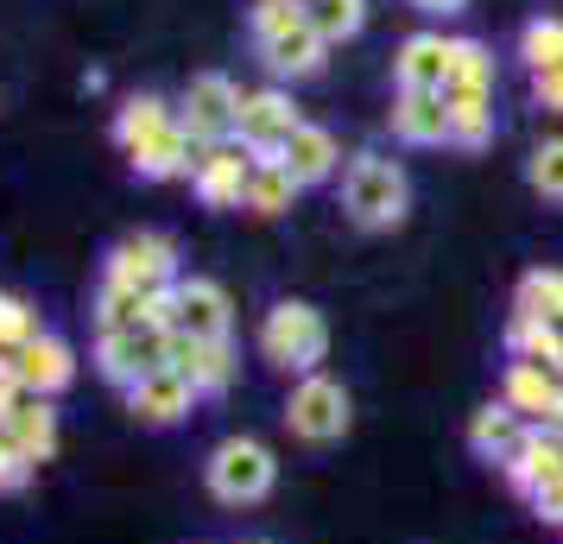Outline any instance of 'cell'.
Masks as SVG:
<instances>
[{
    "label": "cell",
    "mask_w": 563,
    "mask_h": 544,
    "mask_svg": "<svg viewBox=\"0 0 563 544\" xmlns=\"http://www.w3.org/2000/svg\"><path fill=\"white\" fill-rule=\"evenodd\" d=\"M342 215L367 234H386L399 229L411 215V178L399 158L386 153H355L342 165Z\"/></svg>",
    "instance_id": "1"
},
{
    "label": "cell",
    "mask_w": 563,
    "mask_h": 544,
    "mask_svg": "<svg viewBox=\"0 0 563 544\" xmlns=\"http://www.w3.org/2000/svg\"><path fill=\"white\" fill-rule=\"evenodd\" d=\"M323 355H330V323L317 304L305 298H279L273 311L260 317V362L279 367V374H323Z\"/></svg>",
    "instance_id": "2"
},
{
    "label": "cell",
    "mask_w": 563,
    "mask_h": 544,
    "mask_svg": "<svg viewBox=\"0 0 563 544\" xmlns=\"http://www.w3.org/2000/svg\"><path fill=\"white\" fill-rule=\"evenodd\" d=\"M273 481H279V463L260 437H222L203 463V488L222 507H260L273 493Z\"/></svg>",
    "instance_id": "3"
},
{
    "label": "cell",
    "mask_w": 563,
    "mask_h": 544,
    "mask_svg": "<svg viewBox=\"0 0 563 544\" xmlns=\"http://www.w3.org/2000/svg\"><path fill=\"white\" fill-rule=\"evenodd\" d=\"M102 279H114V286L140 291V298H153V291H172V286L184 279V273H178V241H172V234H158V229L121 234V241L108 247Z\"/></svg>",
    "instance_id": "4"
},
{
    "label": "cell",
    "mask_w": 563,
    "mask_h": 544,
    "mask_svg": "<svg viewBox=\"0 0 563 544\" xmlns=\"http://www.w3.org/2000/svg\"><path fill=\"white\" fill-rule=\"evenodd\" d=\"M349 424H355V399L330 374H305L291 387V399H285V431L298 443H342Z\"/></svg>",
    "instance_id": "5"
},
{
    "label": "cell",
    "mask_w": 563,
    "mask_h": 544,
    "mask_svg": "<svg viewBox=\"0 0 563 544\" xmlns=\"http://www.w3.org/2000/svg\"><path fill=\"white\" fill-rule=\"evenodd\" d=\"M165 336L172 330H153V323H128V330H102L96 336V374L108 387H140L153 367H165Z\"/></svg>",
    "instance_id": "6"
},
{
    "label": "cell",
    "mask_w": 563,
    "mask_h": 544,
    "mask_svg": "<svg viewBox=\"0 0 563 544\" xmlns=\"http://www.w3.org/2000/svg\"><path fill=\"white\" fill-rule=\"evenodd\" d=\"M298 121H305V114L291 108V96H285L279 82H266V89H241V108H234V140H241L254 158H273L285 140H291Z\"/></svg>",
    "instance_id": "7"
},
{
    "label": "cell",
    "mask_w": 563,
    "mask_h": 544,
    "mask_svg": "<svg viewBox=\"0 0 563 544\" xmlns=\"http://www.w3.org/2000/svg\"><path fill=\"white\" fill-rule=\"evenodd\" d=\"M234 108H241V89L222 70H203V77H190V89H184L178 127L197 146H216V140H234Z\"/></svg>",
    "instance_id": "8"
},
{
    "label": "cell",
    "mask_w": 563,
    "mask_h": 544,
    "mask_svg": "<svg viewBox=\"0 0 563 544\" xmlns=\"http://www.w3.org/2000/svg\"><path fill=\"white\" fill-rule=\"evenodd\" d=\"M172 330L190 342H229L234 336V304L216 279H178L172 286Z\"/></svg>",
    "instance_id": "9"
},
{
    "label": "cell",
    "mask_w": 563,
    "mask_h": 544,
    "mask_svg": "<svg viewBox=\"0 0 563 544\" xmlns=\"http://www.w3.org/2000/svg\"><path fill=\"white\" fill-rule=\"evenodd\" d=\"M247 171H254V153L241 140H216L197 153V171H190V190L203 209H241L247 197Z\"/></svg>",
    "instance_id": "10"
},
{
    "label": "cell",
    "mask_w": 563,
    "mask_h": 544,
    "mask_svg": "<svg viewBox=\"0 0 563 544\" xmlns=\"http://www.w3.org/2000/svg\"><path fill=\"white\" fill-rule=\"evenodd\" d=\"M197 399H203V392H197L190 374H178V367H153L140 387H128V412L140 418V424H153V431H172V424L190 418Z\"/></svg>",
    "instance_id": "11"
},
{
    "label": "cell",
    "mask_w": 563,
    "mask_h": 544,
    "mask_svg": "<svg viewBox=\"0 0 563 544\" xmlns=\"http://www.w3.org/2000/svg\"><path fill=\"white\" fill-rule=\"evenodd\" d=\"M7 362L20 374V387L38 392V399H57V392L77 380V355H70V342L52 336V330H38V336H32L26 348H13Z\"/></svg>",
    "instance_id": "12"
},
{
    "label": "cell",
    "mask_w": 563,
    "mask_h": 544,
    "mask_svg": "<svg viewBox=\"0 0 563 544\" xmlns=\"http://www.w3.org/2000/svg\"><path fill=\"white\" fill-rule=\"evenodd\" d=\"M500 475H507L512 493H526V500H532L544 481H558V475H563V431H538V424H526V437L507 449Z\"/></svg>",
    "instance_id": "13"
},
{
    "label": "cell",
    "mask_w": 563,
    "mask_h": 544,
    "mask_svg": "<svg viewBox=\"0 0 563 544\" xmlns=\"http://www.w3.org/2000/svg\"><path fill=\"white\" fill-rule=\"evenodd\" d=\"M386 127L406 146H450V102L437 89H399L386 108Z\"/></svg>",
    "instance_id": "14"
},
{
    "label": "cell",
    "mask_w": 563,
    "mask_h": 544,
    "mask_svg": "<svg viewBox=\"0 0 563 544\" xmlns=\"http://www.w3.org/2000/svg\"><path fill=\"white\" fill-rule=\"evenodd\" d=\"M273 158L291 171V184H298V190H310V184H330L335 171H342V146H335V133L317 127V121H298V127H291V140H285Z\"/></svg>",
    "instance_id": "15"
},
{
    "label": "cell",
    "mask_w": 563,
    "mask_h": 544,
    "mask_svg": "<svg viewBox=\"0 0 563 544\" xmlns=\"http://www.w3.org/2000/svg\"><path fill=\"white\" fill-rule=\"evenodd\" d=\"M254 52L273 82H310V77H323V64H330V45L310 32V20L279 32V38H266V45H254Z\"/></svg>",
    "instance_id": "16"
},
{
    "label": "cell",
    "mask_w": 563,
    "mask_h": 544,
    "mask_svg": "<svg viewBox=\"0 0 563 544\" xmlns=\"http://www.w3.org/2000/svg\"><path fill=\"white\" fill-rule=\"evenodd\" d=\"M0 431L13 437V449H20L32 468L57 456V412H52V399H38V392H20L13 412L0 418Z\"/></svg>",
    "instance_id": "17"
},
{
    "label": "cell",
    "mask_w": 563,
    "mask_h": 544,
    "mask_svg": "<svg viewBox=\"0 0 563 544\" xmlns=\"http://www.w3.org/2000/svg\"><path fill=\"white\" fill-rule=\"evenodd\" d=\"M393 82L399 89H437L443 96V82H450V38L443 32H411V38H399Z\"/></svg>",
    "instance_id": "18"
},
{
    "label": "cell",
    "mask_w": 563,
    "mask_h": 544,
    "mask_svg": "<svg viewBox=\"0 0 563 544\" xmlns=\"http://www.w3.org/2000/svg\"><path fill=\"white\" fill-rule=\"evenodd\" d=\"M197 153H203V146H197V140L178 127V121H172V127L153 133L140 153H128V165H133V178L172 184V178H190V171H197Z\"/></svg>",
    "instance_id": "19"
},
{
    "label": "cell",
    "mask_w": 563,
    "mask_h": 544,
    "mask_svg": "<svg viewBox=\"0 0 563 544\" xmlns=\"http://www.w3.org/2000/svg\"><path fill=\"white\" fill-rule=\"evenodd\" d=\"M558 392H563V380L551 374V367H538V362H507V374H500V399H507L526 424H538V418L551 412Z\"/></svg>",
    "instance_id": "20"
},
{
    "label": "cell",
    "mask_w": 563,
    "mask_h": 544,
    "mask_svg": "<svg viewBox=\"0 0 563 544\" xmlns=\"http://www.w3.org/2000/svg\"><path fill=\"white\" fill-rule=\"evenodd\" d=\"M172 121H178V108L165 102V96H153V89H146V96H128L121 114H114V146H121V153H140V146H146L153 133H165Z\"/></svg>",
    "instance_id": "21"
},
{
    "label": "cell",
    "mask_w": 563,
    "mask_h": 544,
    "mask_svg": "<svg viewBox=\"0 0 563 544\" xmlns=\"http://www.w3.org/2000/svg\"><path fill=\"white\" fill-rule=\"evenodd\" d=\"M526 437V418L512 412L507 399H494V406H482V412L468 418V449L482 456V463H507V449Z\"/></svg>",
    "instance_id": "22"
},
{
    "label": "cell",
    "mask_w": 563,
    "mask_h": 544,
    "mask_svg": "<svg viewBox=\"0 0 563 544\" xmlns=\"http://www.w3.org/2000/svg\"><path fill=\"white\" fill-rule=\"evenodd\" d=\"M291 203H298V184H291V171H285L279 158H254L241 209H247V215H260V222H273V215H285Z\"/></svg>",
    "instance_id": "23"
},
{
    "label": "cell",
    "mask_w": 563,
    "mask_h": 544,
    "mask_svg": "<svg viewBox=\"0 0 563 544\" xmlns=\"http://www.w3.org/2000/svg\"><path fill=\"white\" fill-rule=\"evenodd\" d=\"M443 96H494V52L482 38H450V82Z\"/></svg>",
    "instance_id": "24"
},
{
    "label": "cell",
    "mask_w": 563,
    "mask_h": 544,
    "mask_svg": "<svg viewBox=\"0 0 563 544\" xmlns=\"http://www.w3.org/2000/svg\"><path fill=\"white\" fill-rule=\"evenodd\" d=\"M450 102V146L482 153L494 140V96H443Z\"/></svg>",
    "instance_id": "25"
},
{
    "label": "cell",
    "mask_w": 563,
    "mask_h": 544,
    "mask_svg": "<svg viewBox=\"0 0 563 544\" xmlns=\"http://www.w3.org/2000/svg\"><path fill=\"white\" fill-rule=\"evenodd\" d=\"M305 20L323 45H349L367 26V0H305Z\"/></svg>",
    "instance_id": "26"
},
{
    "label": "cell",
    "mask_w": 563,
    "mask_h": 544,
    "mask_svg": "<svg viewBox=\"0 0 563 544\" xmlns=\"http://www.w3.org/2000/svg\"><path fill=\"white\" fill-rule=\"evenodd\" d=\"M512 311L519 317H544V323H558L563 330V273H551V266L526 273L519 291H512Z\"/></svg>",
    "instance_id": "27"
},
{
    "label": "cell",
    "mask_w": 563,
    "mask_h": 544,
    "mask_svg": "<svg viewBox=\"0 0 563 544\" xmlns=\"http://www.w3.org/2000/svg\"><path fill=\"white\" fill-rule=\"evenodd\" d=\"M519 64L532 70V77H544V70H558L563 64V20H526L519 26Z\"/></svg>",
    "instance_id": "28"
},
{
    "label": "cell",
    "mask_w": 563,
    "mask_h": 544,
    "mask_svg": "<svg viewBox=\"0 0 563 544\" xmlns=\"http://www.w3.org/2000/svg\"><path fill=\"white\" fill-rule=\"evenodd\" d=\"M526 184H532L544 203H563V133L532 146V158H526Z\"/></svg>",
    "instance_id": "29"
},
{
    "label": "cell",
    "mask_w": 563,
    "mask_h": 544,
    "mask_svg": "<svg viewBox=\"0 0 563 544\" xmlns=\"http://www.w3.org/2000/svg\"><path fill=\"white\" fill-rule=\"evenodd\" d=\"M38 330H45V323H38V311H32V298H20V291H0V355L26 348Z\"/></svg>",
    "instance_id": "30"
},
{
    "label": "cell",
    "mask_w": 563,
    "mask_h": 544,
    "mask_svg": "<svg viewBox=\"0 0 563 544\" xmlns=\"http://www.w3.org/2000/svg\"><path fill=\"white\" fill-rule=\"evenodd\" d=\"M305 26V0H254L247 7V32H254V45L266 38H279V32Z\"/></svg>",
    "instance_id": "31"
},
{
    "label": "cell",
    "mask_w": 563,
    "mask_h": 544,
    "mask_svg": "<svg viewBox=\"0 0 563 544\" xmlns=\"http://www.w3.org/2000/svg\"><path fill=\"white\" fill-rule=\"evenodd\" d=\"M140 304H146L140 291L102 279V291H96V336H102V330H128V323H140Z\"/></svg>",
    "instance_id": "32"
},
{
    "label": "cell",
    "mask_w": 563,
    "mask_h": 544,
    "mask_svg": "<svg viewBox=\"0 0 563 544\" xmlns=\"http://www.w3.org/2000/svg\"><path fill=\"white\" fill-rule=\"evenodd\" d=\"M26 481H32V463H26V456H20V449H13V437L0 431V493L26 488Z\"/></svg>",
    "instance_id": "33"
},
{
    "label": "cell",
    "mask_w": 563,
    "mask_h": 544,
    "mask_svg": "<svg viewBox=\"0 0 563 544\" xmlns=\"http://www.w3.org/2000/svg\"><path fill=\"white\" fill-rule=\"evenodd\" d=\"M532 513L544 519V525H563V475H558V481H544V488L532 493Z\"/></svg>",
    "instance_id": "34"
},
{
    "label": "cell",
    "mask_w": 563,
    "mask_h": 544,
    "mask_svg": "<svg viewBox=\"0 0 563 544\" xmlns=\"http://www.w3.org/2000/svg\"><path fill=\"white\" fill-rule=\"evenodd\" d=\"M532 102L551 108V114H563V64L558 70H544V77H532Z\"/></svg>",
    "instance_id": "35"
},
{
    "label": "cell",
    "mask_w": 563,
    "mask_h": 544,
    "mask_svg": "<svg viewBox=\"0 0 563 544\" xmlns=\"http://www.w3.org/2000/svg\"><path fill=\"white\" fill-rule=\"evenodd\" d=\"M20 392H26V387H20V374H13V362H7V355H0V418L13 412V399H20Z\"/></svg>",
    "instance_id": "36"
},
{
    "label": "cell",
    "mask_w": 563,
    "mask_h": 544,
    "mask_svg": "<svg viewBox=\"0 0 563 544\" xmlns=\"http://www.w3.org/2000/svg\"><path fill=\"white\" fill-rule=\"evenodd\" d=\"M411 7H418V13H431V20H450V13L468 7V0H411Z\"/></svg>",
    "instance_id": "37"
},
{
    "label": "cell",
    "mask_w": 563,
    "mask_h": 544,
    "mask_svg": "<svg viewBox=\"0 0 563 544\" xmlns=\"http://www.w3.org/2000/svg\"><path fill=\"white\" fill-rule=\"evenodd\" d=\"M241 544H273V539H241Z\"/></svg>",
    "instance_id": "38"
}]
</instances>
